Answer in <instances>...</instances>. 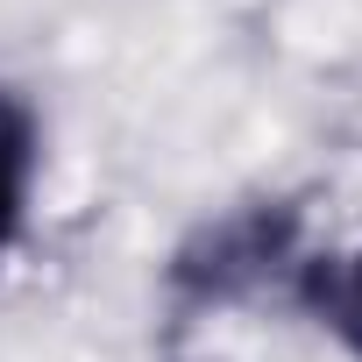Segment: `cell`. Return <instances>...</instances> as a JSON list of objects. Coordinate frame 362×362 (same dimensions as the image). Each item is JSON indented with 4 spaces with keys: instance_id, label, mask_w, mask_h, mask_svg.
I'll return each mask as SVG.
<instances>
[{
    "instance_id": "3957f363",
    "label": "cell",
    "mask_w": 362,
    "mask_h": 362,
    "mask_svg": "<svg viewBox=\"0 0 362 362\" xmlns=\"http://www.w3.org/2000/svg\"><path fill=\"white\" fill-rule=\"evenodd\" d=\"M36 170H43V135L36 114L0 86V256H8L29 228V199H36Z\"/></svg>"
},
{
    "instance_id": "7a4b0ae2",
    "label": "cell",
    "mask_w": 362,
    "mask_h": 362,
    "mask_svg": "<svg viewBox=\"0 0 362 362\" xmlns=\"http://www.w3.org/2000/svg\"><path fill=\"white\" fill-rule=\"evenodd\" d=\"M291 298L362 362V256H313L291 263Z\"/></svg>"
},
{
    "instance_id": "6da1fadb",
    "label": "cell",
    "mask_w": 362,
    "mask_h": 362,
    "mask_svg": "<svg viewBox=\"0 0 362 362\" xmlns=\"http://www.w3.org/2000/svg\"><path fill=\"white\" fill-rule=\"evenodd\" d=\"M277 263H291V214H235V221L206 228L199 249L177 256V284L199 298H235L242 284L270 277Z\"/></svg>"
}]
</instances>
